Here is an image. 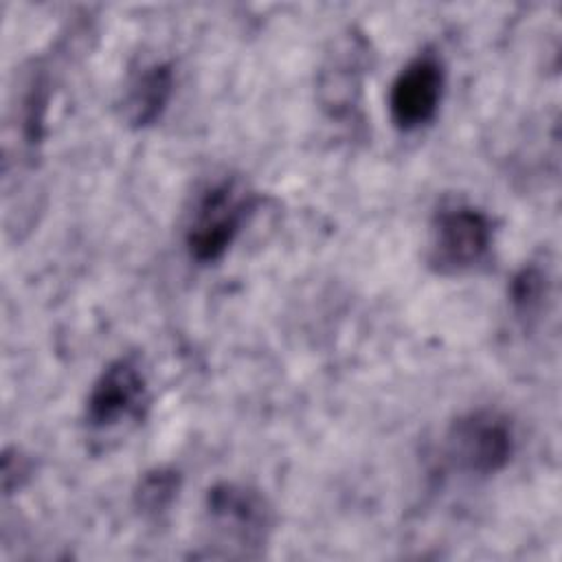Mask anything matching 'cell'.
<instances>
[{
  "label": "cell",
  "mask_w": 562,
  "mask_h": 562,
  "mask_svg": "<svg viewBox=\"0 0 562 562\" xmlns=\"http://www.w3.org/2000/svg\"><path fill=\"white\" fill-rule=\"evenodd\" d=\"M549 272L540 263H525L509 281V303L514 314L529 323L538 318L549 299Z\"/></svg>",
  "instance_id": "obj_10"
},
{
  "label": "cell",
  "mask_w": 562,
  "mask_h": 562,
  "mask_svg": "<svg viewBox=\"0 0 562 562\" xmlns=\"http://www.w3.org/2000/svg\"><path fill=\"white\" fill-rule=\"evenodd\" d=\"M257 195L239 176H220L193 198L184 224V248L198 263L220 261L255 211Z\"/></svg>",
  "instance_id": "obj_1"
},
{
  "label": "cell",
  "mask_w": 562,
  "mask_h": 562,
  "mask_svg": "<svg viewBox=\"0 0 562 562\" xmlns=\"http://www.w3.org/2000/svg\"><path fill=\"white\" fill-rule=\"evenodd\" d=\"M204 518L211 540L235 549L237 555H252L272 529V507L266 496L244 483L213 485L204 498Z\"/></svg>",
  "instance_id": "obj_2"
},
{
  "label": "cell",
  "mask_w": 562,
  "mask_h": 562,
  "mask_svg": "<svg viewBox=\"0 0 562 562\" xmlns=\"http://www.w3.org/2000/svg\"><path fill=\"white\" fill-rule=\"evenodd\" d=\"M369 42L362 33L349 29L334 40L316 81L321 108L336 121H353L360 110L362 86L369 70Z\"/></svg>",
  "instance_id": "obj_6"
},
{
  "label": "cell",
  "mask_w": 562,
  "mask_h": 562,
  "mask_svg": "<svg viewBox=\"0 0 562 562\" xmlns=\"http://www.w3.org/2000/svg\"><path fill=\"white\" fill-rule=\"evenodd\" d=\"M494 224L468 202L439 206L430 222L428 261L441 274H463L483 266L492 252Z\"/></svg>",
  "instance_id": "obj_3"
},
{
  "label": "cell",
  "mask_w": 562,
  "mask_h": 562,
  "mask_svg": "<svg viewBox=\"0 0 562 562\" xmlns=\"http://www.w3.org/2000/svg\"><path fill=\"white\" fill-rule=\"evenodd\" d=\"M149 408L147 375L134 356H121L105 364L86 400V424L92 430H112L127 422H140Z\"/></svg>",
  "instance_id": "obj_5"
},
{
  "label": "cell",
  "mask_w": 562,
  "mask_h": 562,
  "mask_svg": "<svg viewBox=\"0 0 562 562\" xmlns=\"http://www.w3.org/2000/svg\"><path fill=\"white\" fill-rule=\"evenodd\" d=\"M176 88V72L167 61H149L136 68L123 88V119L132 127L154 125L167 110Z\"/></svg>",
  "instance_id": "obj_8"
},
{
  "label": "cell",
  "mask_w": 562,
  "mask_h": 562,
  "mask_svg": "<svg viewBox=\"0 0 562 562\" xmlns=\"http://www.w3.org/2000/svg\"><path fill=\"white\" fill-rule=\"evenodd\" d=\"M446 90L443 59L424 48L395 75L389 90V114L400 132H417L432 123Z\"/></svg>",
  "instance_id": "obj_7"
},
{
  "label": "cell",
  "mask_w": 562,
  "mask_h": 562,
  "mask_svg": "<svg viewBox=\"0 0 562 562\" xmlns=\"http://www.w3.org/2000/svg\"><path fill=\"white\" fill-rule=\"evenodd\" d=\"M514 450V424L496 408L468 411L446 432L448 461L470 476L498 474L512 461Z\"/></svg>",
  "instance_id": "obj_4"
},
{
  "label": "cell",
  "mask_w": 562,
  "mask_h": 562,
  "mask_svg": "<svg viewBox=\"0 0 562 562\" xmlns=\"http://www.w3.org/2000/svg\"><path fill=\"white\" fill-rule=\"evenodd\" d=\"M29 472H31V465H29V459L24 454H20L18 450H4L2 483H4L7 494L18 490L24 483V479L29 476Z\"/></svg>",
  "instance_id": "obj_11"
},
{
  "label": "cell",
  "mask_w": 562,
  "mask_h": 562,
  "mask_svg": "<svg viewBox=\"0 0 562 562\" xmlns=\"http://www.w3.org/2000/svg\"><path fill=\"white\" fill-rule=\"evenodd\" d=\"M182 487V476L173 468L147 470L134 490V507L145 518H158L169 512L178 492Z\"/></svg>",
  "instance_id": "obj_9"
}]
</instances>
